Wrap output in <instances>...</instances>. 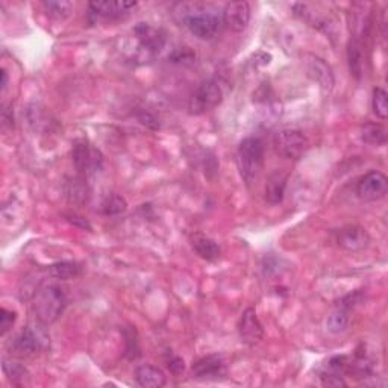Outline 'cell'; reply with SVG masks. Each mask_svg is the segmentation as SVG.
Returning a JSON list of instances; mask_svg holds the SVG:
<instances>
[{
	"label": "cell",
	"instance_id": "cell-1",
	"mask_svg": "<svg viewBox=\"0 0 388 388\" xmlns=\"http://www.w3.org/2000/svg\"><path fill=\"white\" fill-rule=\"evenodd\" d=\"M66 291L59 285H44L34 298V313L37 322L49 326L55 323L67 308Z\"/></svg>",
	"mask_w": 388,
	"mask_h": 388
},
{
	"label": "cell",
	"instance_id": "cell-2",
	"mask_svg": "<svg viewBox=\"0 0 388 388\" xmlns=\"http://www.w3.org/2000/svg\"><path fill=\"white\" fill-rule=\"evenodd\" d=\"M237 166L246 184L258 177L264 166V143L257 137L244 138L237 149Z\"/></svg>",
	"mask_w": 388,
	"mask_h": 388
},
{
	"label": "cell",
	"instance_id": "cell-3",
	"mask_svg": "<svg viewBox=\"0 0 388 388\" xmlns=\"http://www.w3.org/2000/svg\"><path fill=\"white\" fill-rule=\"evenodd\" d=\"M276 152L287 159L298 161L309 149V139L298 129H282L273 138Z\"/></svg>",
	"mask_w": 388,
	"mask_h": 388
},
{
	"label": "cell",
	"instance_id": "cell-4",
	"mask_svg": "<svg viewBox=\"0 0 388 388\" xmlns=\"http://www.w3.org/2000/svg\"><path fill=\"white\" fill-rule=\"evenodd\" d=\"M224 99V93L220 82L217 79H208L202 82L190 99V113L204 114L219 106Z\"/></svg>",
	"mask_w": 388,
	"mask_h": 388
},
{
	"label": "cell",
	"instance_id": "cell-5",
	"mask_svg": "<svg viewBox=\"0 0 388 388\" xmlns=\"http://www.w3.org/2000/svg\"><path fill=\"white\" fill-rule=\"evenodd\" d=\"M43 326L44 324L40 322H38V324H28L12 341V351L19 355H29L48 347L49 337Z\"/></svg>",
	"mask_w": 388,
	"mask_h": 388
},
{
	"label": "cell",
	"instance_id": "cell-6",
	"mask_svg": "<svg viewBox=\"0 0 388 388\" xmlns=\"http://www.w3.org/2000/svg\"><path fill=\"white\" fill-rule=\"evenodd\" d=\"M185 26H187L190 32L194 37H197L199 40H213V38L220 32L223 21L219 15L213 12L196 11V14L187 15Z\"/></svg>",
	"mask_w": 388,
	"mask_h": 388
},
{
	"label": "cell",
	"instance_id": "cell-7",
	"mask_svg": "<svg viewBox=\"0 0 388 388\" xmlns=\"http://www.w3.org/2000/svg\"><path fill=\"white\" fill-rule=\"evenodd\" d=\"M73 164L82 177L97 172V168L102 167V155L93 149L87 139L77 138L73 142L72 147Z\"/></svg>",
	"mask_w": 388,
	"mask_h": 388
},
{
	"label": "cell",
	"instance_id": "cell-8",
	"mask_svg": "<svg viewBox=\"0 0 388 388\" xmlns=\"http://www.w3.org/2000/svg\"><path fill=\"white\" fill-rule=\"evenodd\" d=\"M388 191L387 176L378 170H370L356 184V196L364 202H376L385 197Z\"/></svg>",
	"mask_w": 388,
	"mask_h": 388
},
{
	"label": "cell",
	"instance_id": "cell-9",
	"mask_svg": "<svg viewBox=\"0 0 388 388\" xmlns=\"http://www.w3.org/2000/svg\"><path fill=\"white\" fill-rule=\"evenodd\" d=\"M333 240L341 249L347 252H360L370 244L369 232L358 224H347L333 232Z\"/></svg>",
	"mask_w": 388,
	"mask_h": 388
},
{
	"label": "cell",
	"instance_id": "cell-10",
	"mask_svg": "<svg viewBox=\"0 0 388 388\" xmlns=\"http://www.w3.org/2000/svg\"><path fill=\"white\" fill-rule=\"evenodd\" d=\"M193 378L200 381H211L226 376V364L222 355H208L194 362L191 369Z\"/></svg>",
	"mask_w": 388,
	"mask_h": 388
},
{
	"label": "cell",
	"instance_id": "cell-11",
	"mask_svg": "<svg viewBox=\"0 0 388 388\" xmlns=\"http://www.w3.org/2000/svg\"><path fill=\"white\" fill-rule=\"evenodd\" d=\"M223 25L232 32H243L251 21V6L247 2H232L222 12Z\"/></svg>",
	"mask_w": 388,
	"mask_h": 388
},
{
	"label": "cell",
	"instance_id": "cell-12",
	"mask_svg": "<svg viewBox=\"0 0 388 388\" xmlns=\"http://www.w3.org/2000/svg\"><path fill=\"white\" fill-rule=\"evenodd\" d=\"M238 333L243 343L247 346L258 345L262 340L264 329L257 316V311H255L253 308H247L242 314V319H240L238 323Z\"/></svg>",
	"mask_w": 388,
	"mask_h": 388
},
{
	"label": "cell",
	"instance_id": "cell-13",
	"mask_svg": "<svg viewBox=\"0 0 388 388\" xmlns=\"http://www.w3.org/2000/svg\"><path fill=\"white\" fill-rule=\"evenodd\" d=\"M135 38L147 53H159L166 46V34L161 29L153 28L147 23H138L134 28Z\"/></svg>",
	"mask_w": 388,
	"mask_h": 388
},
{
	"label": "cell",
	"instance_id": "cell-14",
	"mask_svg": "<svg viewBox=\"0 0 388 388\" xmlns=\"http://www.w3.org/2000/svg\"><path fill=\"white\" fill-rule=\"evenodd\" d=\"M307 72L309 77L319 84L324 91H331L333 88L336 81H333L332 70L323 59L317 57H309L307 61Z\"/></svg>",
	"mask_w": 388,
	"mask_h": 388
},
{
	"label": "cell",
	"instance_id": "cell-15",
	"mask_svg": "<svg viewBox=\"0 0 388 388\" xmlns=\"http://www.w3.org/2000/svg\"><path fill=\"white\" fill-rule=\"evenodd\" d=\"M287 182H289V175L282 170H276L271 173L266 184V190H264V199L270 205H279L284 200Z\"/></svg>",
	"mask_w": 388,
	"mask_h": 388
},
{
	"label": "cell",
	"instance_id": "cell-16",
	"mask_svg": "<svg viewBox=\"0 0 388 388\" xmlns=\"http://www.w3.org/2000/svg\"><path fill=\"white\" fill-rule=\"evenodd\" d=\"M135 381L143 388H161L167 384V378L159 367L143 364L135 369Z\"/></svg>",
	"mask_w": 388,
	"mask_h": 388
},
{
	"label": "cell",
	"instance_id": "cell-17",
	"mask_svg": "<svg viewBox=\"0 0 388 388\" xmlns=\"http://www.w3.org/2000/svg\"><path fill=\"white\" fill-rule=\"evenodd\" d=\"M137 2H91L88 6L91 12L104 19H120L122 15L134 10Z\"/></svg>",
	"mask_w": 388,
	"mask_h": 388
},
{
	"label": "cell",
	"instance_id": "cell-18",
	"mask_svg": "<svg viewBox=\"0 0 388 388\" xmlns=\"http://www.w3.org/2000/svg\"><path fill=\"white\" fill-rule=\"evenodd\" d=\"M190 243L193 251L196 252L202 260L213 262L220 258V253H222L220 246L209 237H205L202 234H194L190 238Z\"/></svg>",
	"mask_w": 388,
	"mask_h": 388
},
{
	"label": "cell",
	"instance_id": "cell-19",
	"mask_svg": "<svg viewBox=\"0 0 388 388\" xmlns=\"http://www.w3.org/2000/svg\"><path fill=\"white\" fill-rule=\"evenodd\" d=\"M347 63L351 75L356 81H360L362 77L364 70V53H362V44L358 38H351L347 44Z\"/></svg>",
	"mask_w": 388,
	"mask_h": 388
},
{
	"label": "cell",
	"instance_id": "cell-20",
	"mask_svg": "<svg viewBox=\"0 0 388 388\" xmlns=\"http://www.w3.org/2000/svg\"><path fill=\"white\" fill-rule=\"evenodd\" d=\"M66 194L67 199L72 202V204H85L90 197V190L88 185L85 182V177H76L67 182L66 187Z\"/></svg>",
	"mask_w": 388,
	"mask_h": 388
},
{
	"label": "cell",
	"instance_id": "cell-21",
	"mask_svg": "<svg viewBox=\"0 0 388 388\" xmlns=\"http://www.w3.org/2000/svg\"><path fill=\"white\" fill-rule=\"evenodd\" d=\"M81 266L73 261H63L52 264L49 267V275L52 278L58 279V281H68V279H75L81 275Z\"/></svg>",
	"mask_w": 388,
	"mask_h": 388
},
{
	"label": "cell",
	"instance_id": "cell-22",
	"mask_svg": "<svg viewBox=\"0 0 388 388\" xmlns=\"http://www.w3.org/2000/svg\"><path fill=\"white\" fill-rule=\"evenodd\" d=\"M362 142L371 146H384L387 143V129L376 123H366L361 129Z\"/></svg>",
	"mask_w": 388,
	"mask_h": 388
},
{
	"label": "cell",
	"instance_id": "cell-23",
	"mask_svg": "<svg viewBox=\"0 0 388 388\" xmlns=\"http://www.w3.org/2000/svg\"><path fill=\"white\" fill-rule=\"evenodd\" d=\"M349 323H351L349 311L338 307L336 311L326 319V329H328L331 333H341L349 328Z\"/></svg>",
	"mask_w": 388,
	"mask_h": 388
},
{
	"label": "cell",
	"instance_id": "cell-24",
	"mask_svg": "<svg viewBox=\"0 0 388 388\" xmlns=\"http://www.w3.org/2000/svg\"><path fill=\"white\" fill-rule=\"evenodd\" d=\"M2 367H3V374L6 375V378L10 379L12 384L21 385V384H25L26 381H29L30 374H29L26 367L21 366V364L3 360Z\"/></svg>",
	"mask_w": 388,
	"mask_h": 388
},
{
	"label": "cell",
	"instance_id": "cell-25",
	"mask_svg": "<svg viewBox=\"0 0 388 388\" xmlns=\"http://www.w3.org/2000/svg\"><path fill=\"white\" fill-rule=\"evenodd\" d=\"M128 208L126 200L123 199L120 194L111 193L104 199L102 202V213L105 215H119L122 213H125Z\"/></svg>",
	"mask_w": 388,
	"mask_h": 388
},
{
	"label": "cell",
	"instance_id": "cell-26",
	"mask_svg": "<svg viewBox=\"0 0 388 388\" xmlns=\"http://www.w3.org/2000/svg\"><path fill=\"white\" fill-rule=\"evenodd\" d=\"M371 110L376 114V117L385 120L388 117V95L387 91L381 87L374 90V96H371Z\"/></svg>",
	"mask_w": 388,
	"mask_h": 388
},
{
	"label": "cell",
	"instance_id": "cell-27",
	"mask_svg": "<svg viewBox=\"0 0 388 388\" xmlns=\"http://www.w3.org/2000/svg\"><path fill=\"white\" fill-rule=\"evenodd\" d=\"M43 8L44 11L48 12L49 17L57 20H64L68 17L70 12H72L73 5L70 2H64V0H61V2H53V0H50V2H44Z\"/></svg>",
	"mask_w": 388,
	"mask_h": 388
},
{
	"label": "cell",
	"instance_id": "cell-28",
	"mask_svg": "<svg viewBox=\"0 0 388 388\" xmlns=\"http://www.w3.org/2000/svg\"><path fill=\"white\" fill-rule=\"evenodd\" d=\"M15 320H17V313L6 308L0 309V336L5 337L12 329Z\"/></svg>",
	"mask_w": 388,
	"mask_h": 388
},
{
	"label": "cell",
	"instance_id": "cell-29",
	"mask_svg": "<svg viewBox=\"0 0 388 388\" xmlns=\"http://www.w3.org/2000/svg\"><path fill=\"white\" fill-rule=\"evenodd\" d=\"M134 333H135V329H130L129 333H126V352L125 353L130 361H134L142 356V349H139L138 340H137V337H134Z\"/></svg>",
	"mask_w": 388,
	"mask_h": 388
},
{
	"label": "cell",
	"instance_id": "cell-30",
	"mask_svg": "<svg viewBox=\"0 0 388 388\" xmlns=\"http://www.w3.org/2000/svg\"><path fill=\"white\" fill-rule=\"evenodd\" d=\"M322 378V384L324 387H346V381L343 379V375L336 374V371H324V374L320 376Z\"/></svg>",
	"mask_w": 388,
	"mask_h": 388
},
{
	"label": "cell",
	"instance_id": "cell-31",
	"mask_svg": "<svg viewBox=\"0 0 388 388\" xmlns=\"http://www.w3.org/2000/svg\"><path fill=\"white\" fill-rule=\"evenodd\" d=\"M361 302H362V293L361 291H355L353 294H347L346 298L341 299L338 307L346 309V311H351L352 308H355L356 305L361 304Z\"/></svg>",
	"mask_w": 388,
	"mask_h": 388
},
{
	"label": "cell",
	"instance_id": "cell-32",
	"mask_svg": "<svg viewBox=\"0 0 388 388\" xmlns=\"http://www.w3.org/2000/svg\"><path fill=\"white\" fill-rule=\"evenodd\" d=\"M194 55L193 52L188 49H177L172 53V57H170V61H173V63L180 64V63H187V61H193Z\"/></svg>",
	"mask_w": 388,
	"mask_h": 388
},
{
	"label": "cell",
	"instance_id": "cell-33",
	"mask_svg": "<svg viewBox=\"0 0 388 388\" xmlns=\"http://www.w3.org/2000/svg\"><path fill=\"white\" fill-rule=\"evenodd\" d=\"M168 369L172 374L175 375H180L184 371L185 366H184V360L180 358V356H173L172 360H168Z\"/></svg>",
	"mask_w": 388,
	"mask_h": 388
},
{
	"label": "cell",
	"instance_id": "cell-34",
	"mask_svg": "<svg viewBox=\"0 0 388 388\" xmlns=\"http://www.w3.org/2000/svg\"><path fill=\"white\" fill-rule=\"evenodd\" d=\"M67 220L70 222V223H73V224H76V226H79V223H82L85 228L87 229H91V226H90V223L84 219V217H79V215H76V214H70V215H67Z\"/></svg>",
	"mask_w": 388,
	"mask_h": 388
},
{
	"label": "cell",
	"instance_id": "cell-35",
	"mask_svg": "<svg viewBox=\"0 0 388 388\" xmlns=\"http://www.w3.org/2000/svg\"><path fill=\"white\" fill-rule=\"evenodd\" d=\"M6 84H8V73H6V70L5 68H2V91H5L6 90Z\"/></svg>",
	"mask_w": 388,
	"mask_h": 388
}]
</instances>
